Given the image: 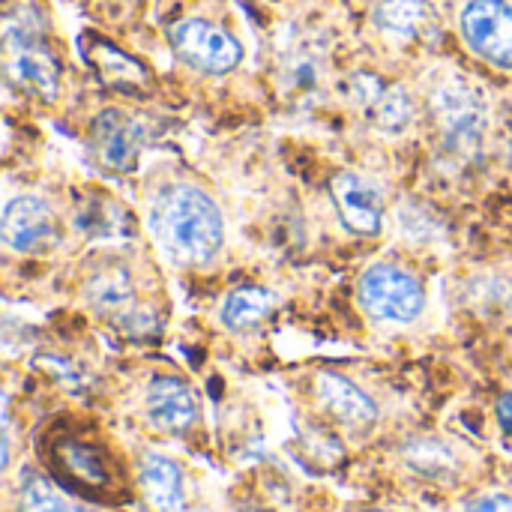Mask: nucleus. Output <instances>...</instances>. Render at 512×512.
<instances>
[{
  "mask_svg": "<svg viewBox=\"0 0 512 512\" xmlns=\"http://www.w3.org/2000/svg\"><path fill=\"white\" fill-rule=\"evenodd\" d=\"M429 108L438 126L444 147L456 156H474L483 147V135L489 126V108L483 90L474 87L468 78L453 75L441 81L432 96Z\"/></svg>",
  "mask_w": 512,
  "mask_h": 512,
  "instance_id": "nucleus-3",
  "label": "nucleus"
},
{
  "mask_svg": "<svg viewBox=\"0 0 512 512\" xmlns=\"http://www.w3.org/2000/svg\"><path fill=\"white\" fill-rule=\"evenodd\" d=\"M144 411H147V420L159 432H168V435L189 432L201 417L198 396L183 378H174V375H159L150 381L144 393Z\"/></svg>",
  "mask_w": 512,
  "mask_h": 512,
  "instance_id": "nucleus-11",
  "label": "nucleus"
},
{
  "mask_svg": "<svg viewBox=\"0 0 512 512\" xmlns=\"http://www.w3.org/2000/svg\"><path fill=\"white\" fill-rule=\"evenodd\" d=\"M150 228L159 246L186 267L213 264L225 243L222 210L204 189L192 183H174L156 198L150 210Z\"/></svg>",
  "mask_w": 512,
  "mask_h": 512,
  "instance_id": "nucleus-1",
  "label": "nucleus"
},
{
  "mask_svg": "<svg viewBox=\"0 0 512 512\" xmlns=\"http://www.w3.org/2000/svg\"><path fill=\"white\" fill-rule=\"evenodd\" d=\"M318 399L321 405L342 423H351V426H372L378 420V405L375 399L360 390L354 381H348L345 375H336V372H321L318 375Z\"/></svg>",
  "mask_w": 512,
  "mask_h": 512,
  "instance_id": "nucleus-13",
  "label": "nucleus"
},
{
  "mask_svg": "<svg viewBox=\"0 0 512 512\" xmlns=\"http://www.w3.org/2000/svg\"><path fill=\"white\" fill-rule=\"evenodd\" d=\"M468 512H512V498L510 495H489V498L474 501Z\"/></svg>",
  "mask_w": 512,
  "mask_h": 512,
  "instance_id": "nucleus-22",
  "label": "nucleus"
},
{
  "mask_svg": "<svg viewBox=\"0 0 512 512\" xmlns=\"http://www.w3.org/2000/svg\"><path fill=\"white\" fill-rule=\"evenodd\" d=\"M138 483L156 512H186V480L174 459L144 453L138 465Z\"/></svg>",
  "mask_w": 512,
  "mask_h": 512,
  "instance_id": "nucleus-12",
  "label": "nucleus"
},
{
  "mask_svg": "<svg viewBox=\"0 0 512 512\" xmlns=\"http://www.w3.org/2000/svg\"><path fill=\"white\" fill-rule=\"evenodd\" d=\"M330 198L348 231L360 237H375L384 222V189L357 171H342L330 180Z\"/></svg>",
  "mask_w": 512,
  "mask_h": 512,
  "instance_id": "nucleus-7",
  "label": "nucleus"
},
{
  "mask_svg": "<svg viewBox=\"0 0 512 512\" xmlns=\"http://www.w3.org/2000/svg\"><path fill=\"white\" fill-rule=\"evenodd\" d=\"M354 102L366 111L375 129L387 135H399L414 120V99L402 84H384L378 75H354L351 78Z\"/></svg>",
  "mask_w": 512,
  "mask_h": 512,
  "instance_id": "nucleus-10",
  "label": "nucleus"
},
{
  "mask_svg": "<svg viewBox=\"0 0 512 512\" xmlns=\"http://www.w3.org/2000/svg\"><path fill=\"white\" fill-rule=\"evenodd\" d=\"M57 459L60 465L81 483L87 486H108V471L99 459L96 450H90L87 444H78V441H66L57 447Z\"/></svg>",
  "mask_w": 512,
  "mask_h": 512,
  "instance_id": "nucleus-19",
  "label": "nucleus"
},
{
  "mask_svg": "<svg viewBox=\"0 0 512 512\" xmlns=\"http://www.w3.org/2000/svg\"><path fill=\"white\" fill-rule=\"evenodd\" d=\"M498 423H501V429L512 438V393H504L498 399Z\"/></svg>",
  "mask_w": 512,
  "mask_h": 512,
  "instance_id": "nucleus-23",
  "label": "nucleus"
},
{
  "mask_svg": "<svg viewBox=\"0 0 512 512\" xmlns=\"http://www.w3.org/2000/svg\"><path fill=\"white\" fill-rule=\"evenodd\" d=\"M72 512H93V510H84V507H78V510H72Z\"/></svg>",
  "mask_w": 512,
  "mask_h": 512,
  "instance_id": "nucleus-25",
  "label": "nucleus"
},
{
  "mask_svg": "<svg viewBox=\"0 0 512 512\" xmlns=\"http://www.w3.org/2000/svg\"><path fill=\"white\" fill-rule=\"evenodd\" d=\"M369 512H393V510H369Z\"/></svg>",
  "mask_w": 512,
  "mask_h": 512,
  "instance_id": "nucleus-26",
  "label": "nucleus"
},
{
  "mask_svg": "<svg viewBox=\"0 0 512 512\" xmlns=\"http://www.w3.org/2000/svg\"><path fill=\"white\" fill-rule=\"evenodd\" d=\"M360 303L378 321L411 324L426 309V291L408 270L396 264H375L360 279Z\"/></svg>",
  "mask_w": 512,
  "mask_h": 512,
  "instance_id": "nucleus-4",
  "label": "nucleus"
},
{
  "mask_svg": "<svg viewBox=\"0 0 512 512\" xmlns=\"http://www.w3.org/2000/svg\"><path fill=\"white\" fill-rule=\"evenodd\" d=\"M18 512H69V507H66V501L60 498V492H57L48 480L30 477V480L21 486Z\"/></svg>",
  "mask_w": 512,
  "mask_h": 512,
  "instance_id": "nucleus-20",
  "label": "nucleus"
},
{
  "mask_svg": "<svg viewBox=\"0 0 512 512\" xmlns=\"http://www.w3.org/2000/svg\"><path fill=\"white\" fill-rule=\"evenodd\" d=\"M87 60L93 63V69H99V75L117 87V90H132V87H141L147 81V72L144 66H138L129 54L117 51L111 42L105 39H93V48L87 51Z\"/></svg>",
  "mask_w": 512,
  "mask_h": 512,
  "instance_id": "nucleus-15",
  "label": "nucleus"
},
{
  "mask_svg": "<svg viewBox=\"0 0 512 512\" xmlns=\"http://www.w3.org/2000/svg\"><path fill=\"white\" fill-rule=\"evenodd\" d=\"M0 237L12 252H42L57 240V219L39 195H18L6 204Z\"/></svg>",
  "mask_w": 512,
  "mask_h": 512,
  "instance_id": "nucleus-8",
  "label": "nucleus"
},
{
  "mask_svg": "<svg viewBox=\"0 0 512 512\" xmlns=\"http://www.w3.org/2000/svg\"><path fill=\"white\" fill-rule=\"evenodd\" d=\"M279 297L267 288H255V285H243V288H234L225 300H222V309H219V318L222 324L231 330V333H249L255 330L261 321L270 318V312L276 309Z\"/></svg>",
  "mask_w": 512,
  "mask_h": 512,
  "instance_id": "nucleus-14",
  "label": "nucleus"
},
{
  "mask_svg": "<svg viewBox=\"0 0 512 512\" xmlns=\"http://www.w3.org/2000/svg\"><path fill=\"white\" fill-rule=\"evenodd\" d=\"M240 512H273V510H261V507H246V510Z\"/></svg>",
  "mask_w": 512,
  "mask_h": 512,
  "instance_id": "nucleus-24",
  "label": "nucleus"
},
{
  "mask_svg": "<svg viewBox=\"0 0 512 512\" xmlns=\"http://www.w3.org/2000/svg\"><path fill=\"white\" fill-rule=\"evenodd\" d=\"M375 24L384 33L414 39L429 24V0H378Z\"/></svg>",
  "mask_w": 512,
  "mask_h": 512,
  "instance_id": "nucleus-16",
  "label": "nucleus"
},
{
  "mask_svg": "<svg viewBox=\"0 0 512 512\" xmlns=\"http://www.w3.org/2000/svg\"><path fill=\"white\" fill-rule=\"evenodd\" d=\"M132 279L126 273V267H108L99 270L90 282H87V300L99 309V312H120L126 315V306L132 303Z\"/></svg>",
  "mask_w": 512,
  "mask_h": 512,
  "instance_id": "nucleus-18",
  "label": "nucleus"
},
{
  "mask_svg": "<svg viewBox=\"0 0 512 512\" xmlns=\"http://www.w3.org/2000/svg\"><path fill=\"white\" fill-rule=\"evenodd\" d=\"M321 63L309 51H291L285 60V81L291 90H312L318 84Z\"/></svg>",
  "mask_w": 512,
  "mask_h": 512,
  "instance_id": "nucleus-21",
  "label": "nucleus"
},
{
  "mask_svg": "<svg viewBox=\"0 0 512 512\" xmlns=\"http://www.w3.org/2000/svg\"><path fill=\"white\" fill-rule=\"evenodd\" d=\"M150 141V126L123 111H102L93 123V150L111 171H129Z\"/></svg>",
  "mask_w": 512,
  "mask_h": 512,
  "instance_id": "nucleus-9",
  "label": "nucleus"
},
{
  "mask_svg": "<svg viewBox=\"0 0 512 512\" xmlns=\"http://www.w3.org/2000/svg\"><path fill=\"white\" fill-rule=\"evenodd\" d=\"M459 24L477 57L498 69H512V6L507 0H471Z\"/></svg>",
  "mask_w": 512,
  "mask_h": 512,
  "instance_id": "nucleus-6",
  "label": "nucleus"
},
{
  "mask_svg": "<svg viewBox=\"0 0 512 512\" xmlns=\"http://www.w3.org/2000/svg\"><path fill=\"white\" fill-rule=\"evenodd\" d=\"M171 45L183 63L207 75H225L240 66L243 48L240 42L213 21L183 18L171 27Z\"/></svg>",
  "mask_w": 512,
  "mask_h": 512,
  "instance_id": "nucleus-5",
  "label": "nucleus"
},
{
  "mask_svg": "<svg viewBox=\"0 0 512 512\" xmlns=\"http://www.w3.org/2000/svg\"><path fill=\"white\" fill-rule=\"evenodd\" d=\"M45 18L36 6L21 3L6 15L3 45H6V75L24 93L54 102L60 93V63L45 48Z\"/></svg>",
  "mask_w": 512,
  "mask_h": 512,
  "instance_id": "nucleus-2",
  "label": "nucleus"
},
{
  "mask_svg": "<svg viewBox=\"0 0 512 512\" xmlns=\"http://www.w3.org/2000/svg\"><path fill=\"white\" fill-rule=\"evenodd\" d=\"M405 465L429 480H447L456 474V453L438 438H414L405 444Z\"/></svg>",
  "mask_w": 512,
  "mask_h": 512,
  "instance_id": "nucleus-17",
  "label": "nucleus"
}]
</instances>
